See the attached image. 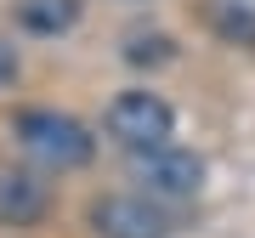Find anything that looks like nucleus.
Wrapping results in <instances>:
<instances>
[{
	"instance_id": "nucleus-1",
	"label": "nucleus",
	"mask_w": 255,
	"mask_h": 238,
	"mask_svg": "<svg viewBox=\"0 0 255 238\" xmlns=\"http://www.w3.org/2000/svg\"><path fill=\"white\" fill-rule=\"evenodd\" d=\"M11 136L28 159H40L46 170H80L97 159V136L80 125L74 114H57V108H23Z\"/></svg>"
},
{
	"instance_id": "nucleus-2",
	"label": "nucleus",
	"mask_w": 255,
	"mask_h": 238,
	"mask_svg": "<svg viewBox=\"0 0 255 238\" xmlns=\"http://www.w3.org/2000/svg\"><path fill=\"white\" fill-rule=\"evenodd\" d=\"M102 130L125 147V153H147L176 136V108L159 91H119L102 114Z\"/></svg>"
},
{
	"instance_id": "nucleus-3",
	"label": "nucleus",
	"mask_w": 255,
	"mask_h": 238,
	"mask_svg": "<svg viewBox=\"0 0 255 238\" xmlns=\"http://www.w3.org/2000/svg\"><path fill=\"white\" fill-rule=\"evenodd\" d=\"M136 182L153 193V199H199L204 187V159L182 153V147H147L136 153Z\"/></svg>"
},
{
	"instance_id": "nucleus-4",
	"label": "nucleus",
	"mask_w": 255,
	"mask_h": 238,
	"mask_svg": "<svg viewBox=\"0 0 255 238\" xmlns=\"http://www.w3.org/2000/svg\"><path fill=\"white\" fill-rule=\"evenodd\" d=\"M91 227H97V238H164L170 221H164V210L147 204V199L108 193V199L91 204Z\"/></svg>"
},
{
	"instance_id": "nucleus-5",
	"label": "nucleus",
	"mask_w": 255,
	"mask_h": 238,
	"mask_svg": "<svg viewBox=\"0 0 255 238\" xmlns=\"http://www.w3.org/2000/svg\"><path fill=\"white\" fill-rule=\"evenodd\" d=\"M51 210V193L34 170H17V165H0V227H40Z\"/></svg>"
},
{
	"instance_id": "nucleus-6",
	"label": "nucleus",
	"mask_w": 255,
	"mask_h": 238,
	"mask_svg": "<svg viewBox=\"0 0 255 238\" xmlns=\"http://www.w3.org/2000/svg\"><path fill=\"white\" fill-rule=\"evenodd\" d=\"M204 23L216 28L227 46L255 51V6L250 0H204Z\"/></svg>"
},
{
	"instance_id": "nucleus-7",
	"label": "nucleus",
	"mask_w": 255,
	"mask_h": 238,
	"mask_svg": "<svg viewBox=\"0 0 255 238\" xmlns=\"http://www.w3.org/2000/svg\"><path fill=\"white\" fill-rule=\"evenodd\" d=\"M17 23L28 34H68L80 23V0H17Z\"/></svg>"
},
{
	"instance_id": "nucleus-8",
	"label": "nucleus",
	"mask_w": 255,
	"mask_h": 238,
	"mask_svg": "<svg viewBox=\"0 0 255 238\" xmlns=\"http://www.w3.org/2000/svg\"><path fill=\"white\" fill-rule=\"evenodd\" d=\"M170 57H176L170 34H130L125 40V63H136V68H159V63H170Z\"/></svg>"
},
{
	"instance_id": "nucleus-9",
	"label": "nucleus",
	"mask_w": 255,
	"mask_h": 238,
	"mask_svg": "<svg viewBox=\"0 0 255 238\" xmlns=\"http://www.w3.org/2000/svg\"><path fill=\"white\" fill-rule=\"evenodd\" d=\"M11 80H17V51L0 40V85H11Z\"/></svg>"
}]
</instances>
